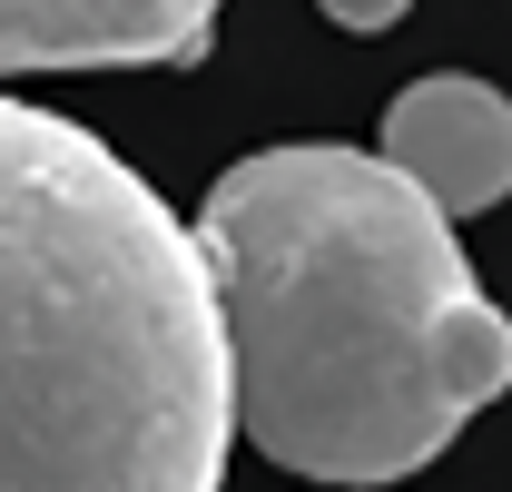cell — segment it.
Listing matches in <instances>:
<instances>
[{"mask_svg": "<svg viewBox=\"0 0 512 492\" xmlns=\"http://www.w3.org/2000/svg\"><path fill=\"white\" fill-rule=\"evenodd\" d=\"M237 433L306 483H404L512 384L453 217L365 148H256L197 207Z\"/></svg>", "mask_w": 512, "mask_h": 492, "instance_id": "obj_1", "label": "cell"}, {"mask_svg": "<svg viewBox=\"0 0 512 492\" xmlns=\"http://www.w3.org/2000/svg\"><path fill=\"white\" fill-rule=\"evenodd\" d=\"M227 433L188 217L79 119L0 99V492H217Z\"/></svg>", "mask_w": 512, "mask_h": 492, "instance_id": "obj_2", "label": "cell"}, {"mask_svg": "<svg viewBox=\"0 0 512 492\" xmlns=\"http://www.w3.org/2000/svg\"><path fill=\"white\" fill-rule=\"evenodd\" d=\"M375 158L394 178H414L444 217H483L512 197V99L473 69H434V79L394 89Z\"/></svg>", "mask_w": 512, "mask_h": 492, "instance_id": "obj_3", "label": "cell"}, {"mask_svg": "<svg viewBox=\"0 0 512 492\" xmlns=\"http://www.w3.org/2000/svg\"><path fill=\"white\" fill-rule=\"evenodd\" d=\"M227 0H0V79L197 60Z\"/></svg>", "mask_w": 512, "mask_h": 492, "instance_id": "obj_4", "label": "cell"}, {"mask_svg": "<svg viewBox=\"0 0 512 492\" xmlns=\"http://www.w3.org/2000/svg\"><path fill=\"white\" fill-rule=\"evenodd\" d=\"M316 10L335 20V30H394V20H404L414 0H316Z\"/></svg>", "mask_w": 512, "mask_h": 492, "instance_id": "obj_5", "label": "cell"}]
</instances>
